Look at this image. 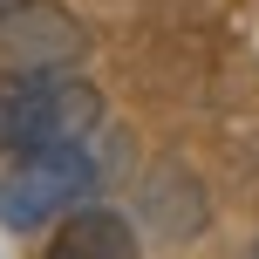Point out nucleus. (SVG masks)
<instances>
[{
  "mask_svg": "<svg viewBox=\"0 0 259 259\" xmlns=\"http://www.w3.org/2000/svg\"><path fill=\"white\" fill-rule=\"evenodd\" d=\"M246 259H259V239H252V252H246Z\"/></svg>",
  "mask_w": 259,
  "mask_h": 259,
  "instance_id": "423d86ee",
  "label": "nucleus"
},
{
  "mask_svg": "<svg viewBox=\"0 0 259 259\" xmlns=\"http://www.w3.org/2000/svg\"><path fill=\"white\" fill-rule=\"evenodd\" d=\"M41 259H143V239H137V225H130V211L89 198V205H75L68 219L48 225Z\"/></svg>",
  "mask_w": 259,
  "mask_h": 259,
  "instance_id": "20e7f679",
  "label": "nucleus"
},
{
  "mask_svg": "<svg viewBox=\"0 0 259 259\" xmlns=\"http://www.w3.org/2000/svg\"><path fill=\"white\" fill-rule=\"evenodd\" d=\"M103 130V89L82 75H0V157L89 143Z\"/></svg>",
  "mask_w": 259,
  "mask_h": 259,
  "instance_id": "f03ea898",
  "label": "nucleus"
},
{
  "mask_svg": "<svg viewBox=\"0 0 259 259\" xmlns=\"http://www.w3.org/2000/svg\"><path fill=\"white\" fill-rule=\"evenodd\" d=\"M143 219H150L157 239H191L198 225H205V191H198V178H184L178 164L150 170V184H143Z\"/></svg>",
  "mask_w": 259,
  "mask_h": 259,
  "instance_id": "39448f33",
  "label": "nucleus"
},
{
  "mask_svg": "<svg viewBox=\"0 0 259 259\" xmlns=\"http://www.w3.org/2000/svg\"><path fill=\"white\" fill-rule=\"evenodd\" d=\"M103 178H109V164L96 157V137L7 157V170H0V232H14V239L48 232L55 219H68L75 205H89V198L103 191Z\"/></svg>",
  "mask_w": 259,
  "mask_h": 259,
  "instance_id": "f257e3e1",
  "label": "nucleus"
},
{
  "mask_svg": "<svg viewBox=\"0 0 259 259\" xmlns=\"http://www.w3.org/2000/svg\"><path fill=\"white\" fill-rule=\"evenodd\" d=\"M96 34L68 0H7L0 7V75H75Z\"/></svg>",
  "mask_w": 259,
  "mask_h": 259,
  "instance_id": "7ed1b4c3",
  "label": "nucleus"
},
{
  "mask_svg": "<svg viewBox=\"0 0 259 259\" xmlns=\"http://www.w3.org/2000/svg\"><path fill=\"white\" fill-rule=\"evenodd\" d=\"M0 7H7V0H0Z\"/></svg>",
  "mask_w": 259,
  "mask_h": 259,
  "instance_id": "0eeeda50",
  "label": "nucleus"
}]
</instances>
